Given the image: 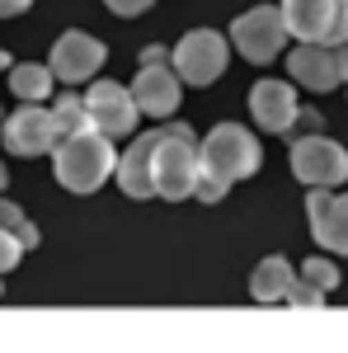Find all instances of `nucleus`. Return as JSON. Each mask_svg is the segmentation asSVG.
<instances>
[{"label":"nucleus","mask_w":348,"mask_h":353,"mask_svg":"<svg viewBox=\"0 0 348 353\" xmlns=\"http://www.w3.org/2000/svg\"><path fill=\"white\" fill-rule=\"evenodd\" d=\"M0 137H5V151H14V156H52V146L61 141V128H57L52 109L24 104L19 113L0 118Z\"/></svg>","instance_id":"nucleus-7"},{"label":"nucleus","mask_w":348,"mask_h":353,"mask_svg":"<svg viewBox=\"0 0 348 353\" xmlns=\"http://www.w3.org/2000/svg\"><path fill=\"white\" fill-rule=\"evenodd\" d=\"M198 174H203V161H198V141L188 128L151 132V189H156V198H165V203L193 198Z\"/></svg>","instance_id":"nucleus-3"},{"label":"nucleus","mask_w":348,"mask_h":353,"mask_svg":"<svg viewBox=\"0 0 348 353\" xmlns=\"http://www.w3.org/2000/svg\"><path fill=\"white\" fill-rule=\"evenodd\" d=\"M104 5L118 14V19H136V14H146V5H151V0H104Z\"/></svg>","instance_id":"nucleus-24"},{"label":"nucleus","mask_w":348,"mask_h":353,"mask_svg":"<svg viewBox=\"0 0 348 353\" xmlns=\"http://www.w3.org/2000/svg\"><path fill=\"white\" fill-rule=\"evenodd\" d=\"M113 165H118V151H113V137L94 132V128H81V132H66L52 146V170L57 184L71 193H94L113 179Z\"/></svg>","instance_id":"nucleus-2"},{"label":"nucleus","mask_w":348,"mask_h":353,"mask_svg":"<svg viewBox=\"0 0 348 353\" xmlns=\"http://www.w3.org/2000/svg\"><path fill=\"white\" fill-rule=\"evenodd\" d=\"M174 76L184 85H212L221 81V71H226V38L216 33V28H193L179 38V48H174Z\"/></svg>","instance_id":"nucleus-6"},{"label":"nucleus","mask_w":348,"mask_h":353,"mask_svg":"<svg viewBox=\"0 0 348 353\" xmlns=\"http://www.w3.org/2000/svg\"><path fill=\"white\" fill-rule=\"evenodd\" d=\"M0 118H5V113H0Z\"/></svg>","instance_id":"nucleus-29"},{"label":"nucleus","mask_w":348,"mask_h":353,"mask_svg":"<svg viewBox=\"0 0 348 353\" xmlns=\"http://www.w3.org/2000/svg\"><path fill=\"white\" fill-rule=\"evenodd\" d=\"M5 61H10V57H5V52H0V71H5Z\"/></svg>","instance_id":"nucleus-28"},{"label":"nucleus","mask_w":348,"mask_h":353,"mask_svg":"<svg viewBox=\"0 0 348 353\" xmlns=\"http://www.w3.org/2000/svg\"><path fill=\"white\" fill-rule=\"evenodd\" d=\"M5 184H10V170H5V161H0V193H5Z\"/></svg>","instance_id":"nucleus-27"},{"label":"nucleus","mask_w":348,"mask_h":353,"mask_svg":"<svg viewBox=\"0 0 348 353\" xmlns=\"http://www.w3.org/2000/svg\"><path fill=\"white\" fill-rule=\"evenodd\" d=\"M283 297L292 301V306H320V301H325V292L316 288V283H306V278H292V288H287Z\"/></svg>","instance_id":"nucleus-22"},{"label":"nucleus","mask_w":348,"mask_h":353,"mask_svg":"<svg viewBox=\"0 0 348 353\" xmlns=\"http://www.w3.org/2000/svg\"><path fill=\"white\" fill-rule=\"evenodd\" d=\"M292 264L283 259V254H268L264 264L254 269V278H249V297L254 301H283V292L292 288Z\"/></svg>","instance_id":"nucleus-17"},{"label":"nucleus","mask_w":348,"mask_h":353,"mask_svg":"<svg viewBox=\"0 0 348 353\" xmlns=\"http://www.w3.org/2000/svg\"><path fill=\"white\" fill-rule=\"evenodd\" d=\"M334 66H339V81L348 85V43H339V48H334Z\"/></svg>","instance_id":"nucleus-26"},{"label":"nucleus","mask_w":348,"mask_h":353,"mask_svg":"<svg viewBox=\"0 0 348 353\" xmlns=\"http://www.w3.org/2000/svg\"><path fill=\"white\" fill-rule=\"evenodd\" d=\"M10 90L24 104H48L57 94V76H52V66H43V61H19V66H10Z\"/></svg>","instance_id":"nucleus-16"},{"label":"nucleus","mask_w":348,"mask_h":353,"mask_svg":"<svg viewBox=\"0 0 348 353\" xmlns=\"http://www.w3.org/2000/svg\"><path fill=\"white\" fill-rule=\"evenodd\" d=\"M287 24H283V10L278 5H254V10H245L240 19L231 24V43H236V52L245 61H254V66H268L273 57L287 48Z\"/></svg>","instance_id":"nucleus-4"},{"label":"nucleus","mask_w":348,"mask_h":353,"mask_svg":"<svg viewBox=\"0 0 348 353\" xmlns=\"http://www.w3.org/2000/svg\"><path fill=\"white\" fill-rule=\"evenodd\" d=\"M292 174L311 189H339L348 179V151L320 132H306L292 141Z\"/></svg>","instance_id":"nucleus-5"},{"label":"nucleus","mask_w":348,"mask_h":353,"mask_svg":"<svg viewBox=\"0 0 348 353\" xmlns=\"http://www.w3.org/2000/svg\"><path fill=\"white\" fill-rule=\"evenodd\" d=\"M179 76H174V66H165V61H146L141 66V76H136L127 90H132V104L136 113H151V118H170V113L179 109V99H184V90H179Z\"/></svg>","instance_id":"nucleus-10"},{"label":"nucleus","mask_w":348,"mask_h":353,"mask_svg":"<svg viewBox=\"0 0 348 353\" xmlns=\"http://www.w3.org/2000/svg\"><path fill=\"white\" fill-rule=\"evenodd\" d=\"M287 71H292L296 85H306V90H334L339 85V66H334V48H325V43H301L296 52H287Z\"/></svg>","instance_id":"nucleus-13"},{"label":"nucleus","mask_w":348,"mask_h":353,"mask_svg":"<svg viewBox=\"0 0 348 353\" xmlns=\"http://www.w3.org/2000/svg\"><path fill=\"white\" fill-rule=\"evenodd\" d=\"M306 221H311V236L329 254H348V193L316 189L306 198Z\"/></svg>","instance_id":"nucleus-11"},{"label":"nucleus","mask_w":348,"mask_h":353,"mask_svg":"<svg viewBox=\"0 0 348 353\" xmlns=\"http://www.w3.org/2000/svg\"><path fill=\"white\" fill-rule=\"evenodd\" d=\"M104 43L94 38V33H81V28H71V33H61L52 43V76L61 85H81V81H90L99 66H104Z\"/></svg>","instance_id":"nucleus-9"},{"label":"nucleus","mask_w":348,"mask_h":353,"mask_svg":"<svg viewBox=\"0 0 348 353\" xmlns=\"http://www.w3.org/2000/svg\"><path fill=\"white\" fill-rule=\"evenodd\" d=\"M339 43H348V0H339L334 24H329V33H325V48H339Z\"/></svg>","instance_id":"nucleus-23"},{"label":"nucleus","mask_w":348,"mask_h":353,"mask_svg":"<svg viewBox=\"0 0 348 353\" xmlns=\"http://www.w3.org/2000/svg\"><path fill=\"white\" fill-rule=\"evenodd\" d=\"M301 278H306V283H316L320 292H334V288H339V269H334L329 259H306Z\"/></svg>","instance_id":"nucleus-20"},{"label":"nucleus","mask_w":348,"mask_h":353,"mask_svg":"<svg viewBox=\"0 0 348 353\" xmlns=\"http://www.w3.org/2000/svg\"><path fill=\"white\" fill-rule=\"evenodd\" d=\"M113 174H118V189L127 198H156V189H151V132L136 137L132 146L118 156Z\"/></svg>","instance_id":"nucleus-15"},{"label":"nucleus","mask_w":348,"mask_h":353,"mask_svg":"<svg viewBox=\"0 0 348 353\" xmlns=\"http://www.w3.org/2000/svg\"><path fill=\"white\" fill-rule=\"evenodd\" d=\"M0 226H5V231H14V236L24 241V250H33V245H38V231H33V221H28L24 212L14 208V203H0Z\"/></svg>","instance_id":"nucleus-19"},{"label":"nucleus","mask_w":348,"mask_h":353,"mask_svg":"<svg viewBox=\"0 0 348 353\" xmlns=\"http://www.w3.org/2000/svg\"><path fill=\"white\" fill-rule=\"evenodd\" d=\"M278 10H283V24H287L292 38H301V43H325L339 0H283Z\"/></svg>","instance_id":"nucleus-14"},{"label":"nucleus","mask_w":348,"mask_h":353,"mask_svg":"<svg viewBox=\"0 0 348 353\" xmlns=\"http://www.w3.org/2000/svg\"><path fill=\"white\" fill-rule=\"evenodd\" d=\"M33 0H0V19H14V14H24Z\"/></svg>","instance_id":"nucleus-25"},{"label":"nucleus","mask_w":348,"mask_h":353,"mask_svg":"<svg viewBox=\"0 0 348 353\" xmlns=\"http://www.w3.org/2000/svg\"><path fill=\"white\" fill-rule=\"evenodd\" d=\"M19 259H24V241H19L14 231H5V226H0V278L14 269Z\"/></svg>","instance_id":"nucleus-21"},{"label":"nucleus","mask_w":348,"mask_h":353,"mask_svg":"<svg viewBox=\"0 0 348 353\" xmlns=\"http://www.w3.org/2000/svg\"><path fill=\"white\" fill-rule=\"evenodd\" d=\"M85 118H90V128L104 137H127L136 132V104H132V90L118 81H99L85 90Z\"/></svg>","instance_id":"nucleus-8"},{"label":"nucleus","mask_w":348,"mask_h":353,"mask_svg":"<svg viewBox=\"0 0 348 353\" xmlns=\"http://www.w3.org/2000/svg\"><path fill=\"white\" fill-rule=\"evenodd\" d=\"M52 118H57V128H61V137H66V132H81V128H90V118H85V99H81V94H57V99H52Z\"/></svg>","instance_id":"nucleus-18"},{"label":"nucleus","mask_w":348,"mask_h":353,"mask_svg":"<svg viewBox=\"0 0 348 353\" xmlns=\"http://www.w3.org/2000/svg\"><path fill=\"white\" fill-rule=\"evenodd\" d=\"M198 161H203V174H198L193 198L198 203H221V193L231 189V184H240V179H249L259 170L264 151H259V137L249 132V128L216 123L212 132L198 141Z\"/></svg>","instance_id":"nucleus-1"},{"label":"nucleus","mask_w":348,"mask_h":353,"mask_svg":"<svg viewBox=\"0 0 348 353\" xmlns=\"http://www.w3.org/2000/svg\"><path fill=\"white\" fill-rule=\"evenodd\" d=\"M249 113L264 132H292L296 123V90L287 81H259L249 90Z\"/></svg>","instance_id":"nucleus-12"}]
</instances>
